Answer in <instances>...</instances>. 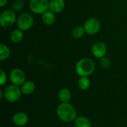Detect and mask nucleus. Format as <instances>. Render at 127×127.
Returning a JSON list of instances; mask_svg holds the SVG:
<instances>
[{
    "instance_id": "11",
    "label": "nucleus",
    "mask_w": 127,
    "mask_h": 127,
    "mask_svg": "<svg viewBox=\"0 0 127 127\" xmlns=\"http://www.w3.org/2000/svg\"><path fill=\"white\" fill-rule=\"evenodd\" d=\"M65 7L64 0H51L49 2V10L54 13H59L62 12Z\"/></svg>"
},
{
    "instance_id": "14",
    "label": "nucleus",
    "mask_w": 127,
    "mask_h": 127,
    "mask_svg": "<svg viewBox=\"0 0 127 127\" xmlns=\"http://www.w3.org/2000/svg\"><path fill=\"white\" fill-rule=\"evenodd\" d=\"M74 127H92V123L86 116H77L74 121Z\"/></svg>"
},
{
    "instance_id": "2",
    "label": "nucleus",
    "mask_w": 127,
    "mask_h": 127,
    "mask_svg": "<svg viewBox=\"0 0 127 127\" xmlns=\"http://www.w3.org/2000/svg\"><path fill=\"white\" fill-rule=\"evenodd\" d=\"M95 70L94 61L89 58L80 59L75 65V71L80 77H89L92 75Z\"/></svg>"
},
{
    "instance_id": "9",
    "label": "nucleus",
    "mask_w": 127,
    "mask_h": 127,
    "mask_svg": "<svg viewBox=\"0 0 127 127\" xmlns=\"http://www.w3.org/2000/svg\"><path fill=\"white\" fill-rule=\"evenodd\" d=\"M92 53L95 57L101 59L102 57L106 56L107 53V47L106 44L103 42H96L93 44L92 47Z\"/></svg>"
},
{
    "instance_id": "3",
    "label": "nucleus",
    "mask_w": 127,
    "mask_h": 127,
    "mask_svg": "<svg viewBox=\"0 0 127 127\" xmlns=\"http://www.w3.org/2000/svg\"><path fill=\"white\" fill-rule=\"evenodd\" d=\"M21 88L16 85H10L3 91V97L9 103H15L18 101L22 95Z\"/></svg>"
},
{
    "instance_id": "10",
    "label": "nucleus",
    "mask_w": 127,
    "mask_h": 127,
    "mask_svg": "<svg viewBox=\"0 0 127 127\" xmlns=\"http://www.w3.org/2000/svg\"><path fill=\"white\" fill-rule=\"evenodd\" d=\"M12 121L15 126L18 127H23L27 125L29 118L26 113L23 112H18L13 115Z\"/></svg>"
},
{
    "instance_id": "22",
    "label": "nucleus",
    "mask_w": 127,
    "mask_h": 127,
    "mask_svg": "<svg viewBox=\"0 0 127 127\" xmlns=\"http://www.w3.org/2000/svg\"><path fill=\"white\" fill-rule=\"evenodd\" d=\"M0 74H1V75H0V85L1 86H4L6 83L7 80V74L4 72V71L2 70V69L0 70Z\"/></svg>"
},
{
    "instance_id": "8",
    "label": "nucleus",
    "mask_w": 127,
    "mask_h": 127,
    "mask_svg": "<svg viewBox=\"0 0 127 127\" xmlns=\"http://www.w3.org/2000/svg\"><path fill=\"white\" fill-rule=\"evenodd\" d=\"M83 28L86 33L94 35L100 31V22L96 18H89L85 22Z\"/></svg>"
},
{
    "instance_id": "23",
    "label": "nucleus",
    "mask_w": 127,
    "mask_h": 127,
    "mask_svg": "<svg viewBox=\"0 0 127 127\" xmlns=\"http://www.w3.org/2000/svg\"><path fill=\"white\" fill-rule=\"evenodd\" d=\"M7 3V0H0V6L2 7Z\"/></svg>"
},
{
    "instance_id": "16",
    "label": "nucleus",
    "mask_w": 127,
    "mask_h": 127,
    "mask_svg": "<svg viewBox=\"0 0 127 127\" xmlns=\"http://www.w3.org/2000/svg\"><path fill=\"white\" fill-rule=\"evenodd\" d=\"M24 37V33L23 31L20 29H15L13 30L10 35V39L12 42L13 43H19L22 41Z\"/></svg>"
},
{
    "instance_id": "21",
    "label": "nucleus",
    "mask_w": 127,
    "mask_h": 127,
    "mask_svg": "<svg viewBox=\"0 0 127 127\" xmlns=\"http://www.w3.org/2000/svg\"><path fill=\"white\" fill-rule=\"evenodd\" d=\"M100 65L103 68H109L111 66V61L109 60V58H108L107 57H103L101 59H100Z\"/></svg>"
},
{
    "instance_id": "13",
    "label": "nucleus",
    "mask_w": 127,
    "mask_h": 127,
    "mask_svg": "<svg viewBox=\"0 0 127 127\" xmlns=\"http://www.w3.org/2000/svg\"><path fill=\"white\" fill-rule=\"evenodd\" d=\"M71 98V92L67 88L61 89L58 92V99L60 103H69Z\"/></svg>"
},
{
    "instance_id": "6",
    "label": "nucleus",
    "mask_w": 127,
    "mask_h": 127,
    "mask_svg": "<svg viewBox=\"0 0 127 127\" xmlns=\"http://www.w3.org/2000/svg\"><path fill=\"white\" fill-rule=\"evenodd\" d=\"M49 2L48 0H31L29 8L35 14H43L49 10Z\"/></svg>"
},
{
    "instance_id": "12",
    "label": "nucleus",
    "mask_w": 127,
    "mask_h": 127,
    "mask_svg": "<svg viewBox=\"0 0 127 127\" xmlns=\"http://www.w3.org/2000/svg\"><path fill=\"white\" fill-rule=\"evenodd\" d=\"M21 91L23 95H30L33 94L36 89V85L33 81L28 80L25 81L22 86H21Z\"/></svg>"
},
{
    "instance_id": "19",
    "label": "nucleus",
    "mask_w": 127,
    "mask_h": 127,
    "mask_svg": "<svg viewBox=\"0 0 127 127\" xmlns=\"http://www.w3.org/2000/svg\"><path fill=\"white\" fill-rule=\"evenodd\" d=\"M72 36L75 39H80L82 38L84 34L86 33L85 29L82 26H77L72 30Z\"/></svg>"
},
{
    "instance_id": "15",
    "label": "nucleus",
    "mask_w": 127,
    "mask_h": 127,
    "mask_svg": "<svg viewBox=\"0 0 127 127\" xmlns=\"http://www.w3.org/2000/svg\"><path fill=\"white\" fill-rule=\"evenodd\" d=\"M42 20L46 25H52L56 20L55 13L51 10H47L43 14H42Z\"/></svg>"
},
{
    "instance_id": "5",
    "label": "nucleus",
    "mask_w": 127,
    "mask_h": 127,
    "mask_svg": "<svg viewBox=\"0 0 127 127\" xmlns=\"http://www.w3.org/2000/svg\"><path fill=\"white\" fill-rule=\"evenodd\" d=\"M16 21V14L13 10H5L0 15V25L4 28L12 27Z\"/></svg>"
},
{
    "instance_id": "20",
    "label": "nucleus",
    "mask_w": 127,
    "mask_h": 127,
    "mask_svg": "<svg viewBox=\"0 0 127 127\" xmlns=\"http://www.w3.org/2000/svg\"><path fill=\"white\" fill-rule=\"evenodd\" d=\"M24 5L25 4L22 0H16L12 4V10H14L15 12L20 11L23 9Z\"/></svg>"
},
{
    "instance_id": "7",
    "label": "nucleus",
    "mask_w": 127,
    "mask_h": 127,
    "mask_svg": "<svg viewBox=\"0 0 127 127\" xmlns=\"http://www.w3.org/2000/svg\"><path fill=\"white\" fill-rule=\"evenodd\" d=\"M9 79L12 84L17 86H21L26 81V76L23 70L19 68H15L10 71Z\"/></svg>"
},
{
    "instance_id": "17",
    "label": "nucleus",
    "mask_w": 127,
    "mask_h": 127,
    "mask_svg": "<svg viewBox=\"0 0 127 127\" xmlns=\"http://www.w3.org/2000/svg\"><path fill=\"white\" fill-rule=\"evenodd\" d=\"M77 86L80 90L86 91L91 86V81L88 77H80L77 81Z\"/></svg>"
},
{
    "instance_id": "1",
    "label": "nucleus",
    "mask_w": 127,
    "mask_h": 127,
    "mask_svg": "<svg viewBox=\"0 0 127 127\" xmlns=\"http://www.w3.org/2000/svg\"><path fill=\"white\" fill-rule=\"evenodd\" d=\"M56 112L58 118L65 123L74 122L77 117L75 107L70 103H60L57 108Z\"/></svg>"
},
{
    "instance_id": "18",
    "label": "nucleus",
    "mask_w": 127,
    "mask_h": 127,
    "mask_svg": "<svg viewBox=\"0 0 127 127\" xmlns=\"http://www.w3.org/2000/svg\"><path fill=\"white\" fill-rule=\"evenodd\" d=\"M10 56V50L9 47L4 44L0 45V60L4 61Z\"/></svg>"
},
{
    "instance_id": "4",
    "label": "nucleus",
    "mask_w": 127,
    "mask_h": 127,
    "mask_svg": "<svg viewBox=\"0 0 127 127\" xmlns=\"http://www.w3.org/2000/svg\"><path fill=\"white\" fill-rule=\"evenodd\" d=\"M34 23V19L33 16L30 13H21L16 21V25L19 29L22 30V31H27L30 30Z\"/></svg>"
}]
</instances>
